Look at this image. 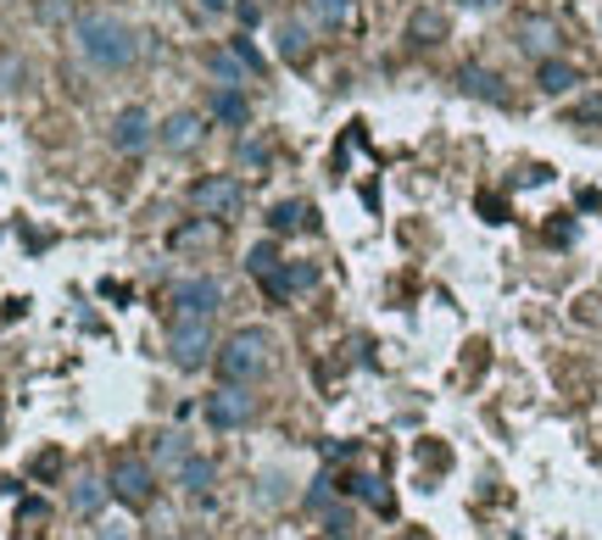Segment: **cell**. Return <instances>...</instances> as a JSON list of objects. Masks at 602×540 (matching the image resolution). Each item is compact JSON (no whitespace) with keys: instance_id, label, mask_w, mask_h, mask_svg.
Returning a JSON list of instances; mask_svg holds the SVG:
<instances>
[{"instance_id":"7a4b0ae2","label":"cell","mask_w":602,"mask_h":540,"mask_svg":"<svg viewBox=\"0 0 602 540\" xmlns=\"http://www.w3.org/2000/svg\"><path fill=\"white\" fill-rule=\"evenodd\" d=\"M268 368V334L262 329H235L218 346V379L223 384H251Z\"/></svg>"},{"instance_id":"f1b7e54d","label":"cell","mask_w":602,"mask_h":540,"mask_svg":"<svg viewBox=\"0 0 602 540\" xmlns=\"http://www.w3.org/2000/svg\"><path fill=\"white\" fill-rule=\"evenodd\" d=\"M575 118H580V123H586V118L597 123V118H602V95H591V101H580V112H575Z\"/></svg>"},{"instance_id":"5b68a950","label":"cell","mask_w":602,"mask_h":540,"mask_svg":"<svg viewBox=\"0 0 602 540\" xmlns=\"http://www.w3.org/2000/svg\"><path fill=\"white\" fill-rule=\"evenodd\" d=\"M201 413L212 429H246L257 418V396H246V384H218Z\"/></svg>"},{"instance_id":"6da1fadb","label":"cell","mask_w":602,"mask_h":540,"mask_svg":"<svg viewBox=\"0 0 602 540\" xmlns=\"http://www.w3.org/2000/svg\"><path fill=\"white\" fill-rule=\"evenodd\" d=\"M73 39H78V57L89 68H101V73H123V68H134V57H140V34L112 12H84L73 23Z\"/></svg>"},{"instance_id":"9c48e42d","label":"cell","mask_w":602,"mask_h":540,"mask_svg":"<svg viewBox=\"0 0 602 540\" xmlns=\"http://www.w3.org/2000/svg\"><path fill=\"white\" fill-rule=\"evenodd\" d=\"M262 284H268V296H273V302H291V296H302V290L318 284V262H280Z\"/></svg>"},{"instance_id":"2e32d148","label":"cell","mask_w":602,"mask_h":540,"mask_svg":"<svg viewBox=\"0 0 602 540\" xmlns=\"http://www.w3.org/2000/svg\"><path fill=\"white\" fill-rule=\"evenodd\" d=\"M173 479H179L184 490H191V496H207V484L218 479V468H212V457H196V452H191V457H184V463L173 468Z\"/></svg>"},{"instance_id":"ba28073f","label":"cell","mask_w":602,"mask_h":540,"mask_svg":"<svg viewBox=\"0 0 602 540\" xmlns=\"http://www.w3.org/2000/svg\"><path fill=\"white\" fill-rule=\"evenodd\" d=\"M151 139H157V128H151V118H146L140 107H123V112L112 118V145H118L123 157H140Z\"/></svg>"},{"instance_id":"4fadbf2b","label":"cell","mask_w":602,"mask_h":540,"mask_svg":"<svg viewBox=\"0 0 602 540\" xmlns=\"http://www.w3.org/2000/svg\"><path fill=\"white\" fill-rule=\"evenodd\" d=\"M246 118H251V107H246L241 84H218V89H212V123H223V128H241Z\"/></svg>"},{"instance_id":"3957f363","label":"cell","mask_w":602,"mask_h":540,"mask_svg":"<svg viewBox=\"0 0 602 540\" xmlns=\"http://www.w3.org/2000/svg\"><path fill=\"white\" fill-rule=\"evenodd\" d=\"M223 307V284L212 273H191V279H179L168 290V312L173 318H218Z\"/></svg>"},{"instance_id":"4dcf8cb0","label":"cell","mask_w":602,"mask_h":540,"mask_svg":"<svg viewBox=\"0 0 602 540\" xmlns=\"http://www.w3.org/2000/svg\"><path fill=\"white\" fill-rule=\"evenodd\" d=\"M201 7H207V12H223V7H229V0H201Z\"/></svg>"},{"instance_id":"e0dca14e","label":"cell","mask_w":602,"mask_h":540,"mask_svg":"<svg viewBox=\"0 0 602 540\" xmlns=\"http://www.w3.org/2000/svg\"><path fill=\"white\" fill-rule=\"evenodd\" d=\"M407 39H413V45H441V39H446V17H441L435 7H419V12L407 17Z\"/></svg>"},{"instance_id":"8992f818","label":"cell","mask_w":602,"mask_h":540,"mask_svg":"<svg viewBox=\"0 0 602 540\" xmlns=\"http://www.w3.org/2000/svg\"><path fill=\"white\" fill-rule=\"evenodd\" d=\"M191 201H196V212H201V218H235V212H241V201H246V189H241V179L212 173V179H201V184L191 189Z\"/></svg>"},{"instance_id":"ac0fdd59","label":"cell","mask_w":602,"mask_h":540,"mask_svg":"<svg viewBox=\"0 0 602 540\" xmlns=\"http://www.w3.org/2000/svg\"><path fill=\"white\" fill-rule=\"evenodd\" d=\"M280 57H285L291 68H307V62H312V34H307L302 23H285V28H280Z\"/></svg>"},{"instance_id":"277c9868","label":"cell","mask_w":602,"mask_h":540,"mask_svg":"<svg viewBox=\"0 0 602 540\" xmlns=\"http://www.w3.org/2000/svg\"><path fill=\"white\" fill-rule=\"evenodd\" d=\"M212 318H173L168 323V357L173 368H201L212 357Z\"/></svg>"},{"instance_id":"8fae6325","label":"cell","mask_w":602,"mask_h":540,"mask_svg":"<svg viewBox=\"0 0 602 540\" xmlns=\"http://www.w3.org/2000/svg\"><path fill=\"white\" fill-rule=\"evenodd\" d=\"M107 496H112V484H101L96 474H78V479H73V490H67V507H73L78 518H101Z\"/></svg>"},{"instance_id":"52a82bcc","label":"cell","mask_w":602,"mask_h":540,"mask_svg":"<svg viewBox=\"0 0 602 540\" xmlns=\"http://www.w3.org/2000/svg\"><path fill=\"white\" fill-rule=\"evenodd\" d=\"M112 496L128 502V507H146V502L157 496V474H151V463H140V457H118V463H112Z\"/></svg>"},{"instance_id":"44dd1931","label":"cell","mask_w":602,"mask_h":540,"mask_svg":"<svg viewBox=\"0 0 602 540\" xmlns=\"http://www.w3.org/2000/svg\"><path fill=\"white\" fill-rule=\"evenodd\" d=\"M457 78H463V89H469V95H480V101H507L502 78H496V73H486V68H463Z\"/></svg>"},{"instance_id":"9a60e30c","label":"cell","mask_w":602,"mask_h":540,"mask_svg":"<svg viewBox=\"0 0 602 540\" xmlns=\"http://www.w3.org/2000/svg\"><path fill=\"white\" fill-rule=\"evenodd\" d=\"M268 229L273 234H302V229H318V212L307 201H280V207L268 212Z\"/></svg>"},{"instance_id":"7402d4cb","label":"cell","mask_w":602,"mask_h":540,"mask_svg":"<svg viewBox=\"0 0 602 540\" xmlns=\"http://www.w3.org/2000/svg\"><path fill=\"white\" fill-rule=\"evenodd\" d=\"M184 457H191V440H184L179 429H168V434H157V468H179Z\"/></svg>"},{"instance_id":"4316f807","label":"cell","mask_w":602,"mask_h":540,"mask_svg":"<svg viewBox=\"0 0 602 540\" xmlns=\"http://www.w3.org/2000/svg\"><path fill=\"white\" fill-rule=\"evenodd\" d=\"M229 45H235V57H241V62H246L251 73H262V68H268V62H262V51H257L251 39H229Z\"/></svg>"},{"instance_id":"5bb4252c","label":"cell","mask_w":602,"mask_h":540,"mask_svg":"<svg viewBox=\"0 0 602 540\" xmlns=\"http://www.w3.org/2000/svg\"><path fill=\"white\" fill-rule=\"evenodd\" d=\"M536 84H541L546 95H569V89L580 84V68L564 62V57H546V62H536Z\"/></svg>"},{"instance_id":"7c38bea8","label":"cell","mask_w":602,"mask_h":540,"mask_svg":"<svg viewBox=\"0 0 602 540\" xmlns=\"http://www.w3.org/2000/svg\"><path fill=\"white\" fill-rule=\"evenodd\" d=\"M519 51H530L536 62H546L552 51H558V23H552V17H525L519 23Z\"/></svg>"},{"instance_id":"d6986e66","label":"cell","mask_w":602,"mask_h":540,"mask_svg":"<svg viewBox=\"0 0 602 540\" xmlns=\"http://www.w3.org/2000/svg\"><path fill=\"white\" fill-rule=\"evenodd\" d=\"M341 490H352V496H363L374 513H391V490L374 479V474H352V479H341Z\"/></svg>"},{"instance_id":"83f0119b","label":"cell","mask_w":602,"mask_h":540,"mask_svg":"<svg viewBox=\"0 0 602 540\" xmlns=\"http://www.w3.org/2000/svg\"><path fill=\"white\" fill-rule=\"evenodd\" d=\"M235 17H241L246 28H257V23H262V0H235Z\"/></svg>"},{"instance_id":"ffe728a7","label":"cell","mask_w":602,"mask_h":540,"mask_svg":"<svg viewBox=\"0 0 602 540\" xmlns=\"http://www.w3.org/2000/svg\"><path fill=\"white\" fill-rule=\"evenodd\" d=\"M207 68H212V78H218V84H246V78H251V68L235 57V45L212 51V57H207Z\"/></svg>"},{"instance_id":"484cf974","label":"cell","mask_w":602,"mask_h":540,"mask_svg":"<svg viewBox=\"0 0 602 540\" xmlns=\"http://www.w3.org/2000/svg\"><path fill=\"white\" fill-rule=\"evenodd\" d=\"M241 162L262 173V168L273 162V145H268V139H241Z\"/></svg>"},{"instance_id":"cb8c5ba5","label":"cell","mask_w":602,"mask_h":540,"mask_svg":"<svg viewBox=\"0 0 602 540\" xmlns=\"http://www.w3.org/2000/svg\"><path fill=\"white\" fill-rule=\"evenodd\" d=\"M312 17L323 28H346L352 23V0H312Z\"/></svg>"},{"instance_id":"603a6c76","label":"cell","mask_w":602,"mask_h":540,"mask_svg":"<svg viewBox=\"0 0 602 540\" xmlns=\"http://www.w3.org/2000/svg\"><path fill=\"white\" fill-rule=\"evenodd\" d=\"M218 229H212V218H196V223H184V229H173L168 234V245H173V251H184V245H207Z\"/></svg>"},{"instance_id":"d4e9b609","label":"cell","mask_w":602,"mask_h":540,"mask_svg":"<svg viewBox=\"0 0 602 540\" xmlns=\"http://www.w3.org/2000/svg\"><path fill=\"white\" fill-rule=\"evenodd\" d=\"M246 268H251V279H268L273 268H280V251L262 240V245H251V251H246Z\"/></svg>"},{"instance_id":"f546056e","label":"cell","mask_w":602,"mask_h":540,"mask_svg":"<svg viewBox=\"0 0 602 540\" xmlns=\"http://www.w3.org/2000/svg\"><path fill=\"white\" fill-rule=\"evenodd\" d=\"M96 540H134V535H128L123 524H101V529H96Z\"/></svg>"},{"instance_id":"30bf717a","label":"cell","mask_w":602,"mask_h":540,"mask_svg":"<svg viewBox=\"0 0 602 540\" xmlns=\"http://www.w3.org/2000/svg\"><path fill=\"white\" fill-rule=\"evenodd\" d=\"M201 134H207V128H201V118H196V112H173V118L157 128V139L168 145L173 157H191L196 145H201Z\"/></svg>"}]
</instances>
